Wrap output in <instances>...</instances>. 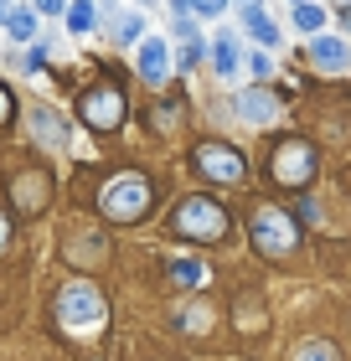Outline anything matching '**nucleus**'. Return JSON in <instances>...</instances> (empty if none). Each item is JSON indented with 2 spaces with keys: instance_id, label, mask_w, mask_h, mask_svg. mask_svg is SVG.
Instances as JSON below:
<instances>
[{
  "instance_id": "obj_1",
  "label": "nucleus",
  "mask_w": 351,
  "mask_h": 361,
  "mask_svg": "<svg viewBox=\"0 0 351 361\" xmlns=\"http://www.w3.org/2000/svg\"><path fill=\"white\" fill-rule=\"evenodd\" d=\"M104 320H109V305H104V289H98V284L73 279V284L57 289V325L68 336H93Z\"/></svg>"
},
{
  "instance_id": "obj_2",
  "label": "nucleus",
  "mask_w": 351,
  "mask_h": 361,
  "mask_svg": "<svg viewBox=\"0 0 351 361\" xmlns=\"http://www.w3.org/2000/svg\"><path fill=\"white\" fill-rule=\"evenodd\" d=\"M150 207H155V191H150V180L135 176V171L114 176L104 186V196H98V212H104L109 222H140Z\"/></svg>"
},
{
  "instance_id": "obj_3",
  "label": "nucleus",
  "mask_w": 351,
  "mask_h": 361,
  "mask_svg": "<svg viewBox=\"0 0 351 361\" xmlns=\"http://www.w3.org/2000/svg\"><path fill=\"white\" fill-rule=\"evenodd\" d=\"M248 238H254V248L263 258H290L299 248V227L290 212H279V207H254L248 212Z\"/></svg>"
},
{
  "instance_id": "obj_4",
  "label": "nucleus",
  "mask_w": 351,
  "mask_h": 361,
  "mask_svg": "<svg viewBox=\"0 0 351 361\" xmlns=\"http://www.w3.org/2000/svg\"><path fill=\"white\" fill-rule=\"evenodd\" d=\"M171 227H176L181 238H202V243H212V238H227V212L217 207V202H207V196H186V202L176 207Z\"/></svg>"
},
{
  "instance_id": "obj_5",
  "label": "nucleus",
  "mask_w": 351,
  "mask_h": 361,
  "mask_svg": "<svg viewBox=\"0 0 351 361\" xmlns=\"http://www.w3.org/2000/svg\"><path fill=\"white\" fill-rule=\"evenodd\" d=\"M310 176H315V150L299 140H284L274 155V180L279 186H310Z\"/></svg>"
},
{
  "instance_id": "obj_6",
  "label": "nucleus",
  "mask_w": 351,
  "mask_h": 361,
  "mask_svg": "<svg viewBox=\"0 0 351 361\" xmlns=\"http://www.w3.org/2000/svg\"><path fill=\"white\" fill-rule=\"evenodd\" d=\"M196 171H202L207 180H243V155L232 150V145H217V140H207V145H196Z\"/></svg>"
},
{
  "instance_id": "obj_7",
  "label": "nucleus",
  "mask_w": 351,
  "mask_h": 361,
  "mask_svg": "<svg viewBox=\"0 0 351 361\" xmlns=\"http://www.w3.org/2000/svg\"><path fill=\"white\" fill-rule=\"evenodd\" d=\"M83 119H88L93 129H104V135H109V129H119L124 124V93L119 88H88V93H83Z\"/></svg>"
},
{
  "instance_id": "obj_8",
  "label": "nucleus",
  "mask_w": 351,
  "mask_h": 361,
  "mask_svg": "<svg viewBox=\"0 0 351 361\" xmlns=\"http://www.w3.org/2000/svg\"><path fill=\"white\" fill-rule=\"evenodd\" d=\"M310 62L321 73H346L351 68V47L341 37H310Z\"/></svg>"
},
{
  "instance_id": "obj_9",
  "label": "nucleus",
  "mask_w": 351,
  "mask_h": 361,
  "mask_svg": "<svg viewBox=\"0 0 351 361\" xmlns=\"http://www.w3.org/2000/svg\"><path fill=\"white\" fill-rule=\"evenodd\" d=\"M93 11H98V21H104V26L119 31V42H135L140 31H145V16H140V11H119L114 0H98Z\"/></svg>"
},
{
  "instance_id": "obj_10",
  "label": "nucleus",
  "mask_w": 351,
  "mask_h": 361,
  "mask_svg": "<svg viewBox=\"0 0 351 361\" xmlns=\"http://www.w3.org/2000/svg\"><path fill=\"white\" fill-rule=\"evenodd\" d=\"M165 73H171V52H165L160 37H145L140 42V78L145 83H165Z\"/></svg>"
},
{
  "instance_id": "obj_11",
  "label": "nucleus",
  "mask_w": 351,
  "mask_h": 361,
  "mask_svg": "<svg viewBox=\"0 0 351 361\" xmlns=\"http://www.w3.org/2000/svg\"><path fill=\"white\" fill-rule=\"evenodd\" d=\"M31 129H37V140L42 145H68V119L62 114H52V109H31Z\"/></svg>"
},
{
  "instance_id": "obj_12",
  "label": "nucleus",
  "mask_w": 351,
  "mask_h": 361,
  "mask_svg": "<svg viewBox=\"0 0 351 361\" xmlns=\"http://www.w3.org/2000/svg\"><path fill=\"white\" fill-rule=\"evenodd\" d=\"M238 114L248 124H274V114H279V104L269 93H258V88H248V93H238Z\"/></svg>"
},
{
  "instance_id": "obj_13",
  "label": "nucleus",
  "mask_w": 351,
  "mask_h": 361,
  "mask_svg": "<svg viewBox=\"0 0 351 361\" xmlns=\"http://www.w3.org/2000/svg\"><path fill=\"white\" fill-rule=\"evenodd\" d=\"M0 26H6L16 42H31V31H37V11H26V6H6V11H0Z\"/></svg>"
},
{
  "instance_id": "obj_14",
  "label": "nucleus",
  "mask_w": 351,
  "mask_h": 361,
  "mask_svg": "<svg viewBox=\"0 0 351 361\" xmlns=\"http://www.w3.org/2000/svg\"><path fill=\"white\" fill-rule=\"evenodd\" d=\"M212 68L232 78V68H238V37L232 31H217V42H212Z\"/></svg>"
},
{
  "instance_id": "obj_15",
  "label": "nucleus",
  "mask_w": 351,
  "mask_h": 361,
  "mask_svg": "<svg viewBox=\"0 0 351 361\" xmlns=\"http://www.w3.org/2000/svg\"><path fill=\"white\" fill-rule=\"evenodd\" d=\"M243 26L254 31L263 47H274V42H279V26L269 21V16H263V6H243Z\"/></svg>"
},
{
  "instance_id": "obj_16",
  "label": "nucleus",
  "mask_w": 351,
  "mask_h": 361,
  "mask_svg": "<svg viewBox=\"0 0 351 361\" xmlns=\"http://www.w3.org/2000/svg\"><path fill=\"white\" fill-rule=\"evenodd\" d=\"M290 361H341V346L336 341H299L290 351Z\"/></svg>"
},
{
  "instance_id": "obj_17",
  "label": "nucleus",
  "mask_w": 351,
  "mask_h": 361,
  "mask_svg": "<svg viewBox=\"0 0 351 361\" xmlns=\"http://www.w3.org/2000/svg\"><path fill=\"white\" fill-rule=\"evenodd\" d=\"M93 26H98V11H93V0H78V6H68V31H73V37H88Z\"/></svg>"
},
{
  "instance_id": "obj_18",
  "label": "nucleus",
  "mask_w": 351,
  "mask_h": 361,
  "mask_svg": "<svg viewBox=\"0 0 351 361\" xmlns=\"http://www.w3.org/2000/svg\"><path fill=\"white\" fill-rule=\"evenodd\" d=\"M212 320H217V315H212L207 305H186V310H181V315H176V325H181V331H191V336H202V331H207Z\"/></svg>"
},
{
  "instance_id": "obj_19",
  "label": "nucleus",
  "mask_w": 351,
  "mask_h": 361,
  "mask_svg": "<svg viewBox=\"0 0 351 361\" xmlns=\"http://www.w3.org/2000/svg\"><path fill=\"white\" fill-rule=\"evenodd\" d=\"M326 16H331V11H321V6H315V0H310V6H295V26L305 31V37H321Z\"/></svg>"
},
{
  "instance_id": "obj_20",
  "label": "nucleus",
  "mask_w": 351,
  "mask_h": 361,
  "mask_svg": "<svg viewBox=\"0 0 351 361\" xmlns=\"http://www.w3.org/2000/svg\"><path fill=\"white\" fill-rule=\"evenodd\" d=\"M171 279H176V284H202L207 269L196 264V258H171Z\"/></svg>"
},
{
  "instance_id": "obj_21",
  "label": "nucleus",
  "mask_w": 351,
  "mask_h": 361,
  "mask_svg": "<svg viewBox=\"0 0 351 361\" xmlns=\"http://www.w3.org/2000/svg\"><path fill=\"white\" fill-rule=\"evenodd\" d=\"M207 47L202 42H181V52H176V73H186V68H196V57H202Z\"/></svg>"
},
{
  "instance_id": "obj_22",
  "label": "nucleus",
  "mask_w": 351,
  "mask_h": 361,
  "mask_svg": "<svg viewBox=\"0 0 351 361\" xmlns=\"http://www.w3.org/2000/svg\"><path fill=\"white\" fill-rule=\"evenodd\" d=\"M21 68H26V73H42V68H47V47H26Z\"/></svg>"
},
{
  "instance_id": "obj_23",
  "label": "nucleus",
  "mask_w": 351,
  "mask_h": 361,
  "mask_svg": "<svg viewBox=\"0 0 351 361\" xmlns=\"http://www.w3.org/2000/svg\"><path fill=\"white\" fill-rule=\"evenodd\" d=\"M248 68H254V78H269V68H274V62L263 57V52H254V57H248Z\"/></svg>"
},
{
  "instance_id": "obj_24",
  "label": "nucleus",
  "mask_w": 351,
  "mask_h": 361,
  "mask_svg": "<svg viewBox=\"0 0 351 361\" xmlns=\"http://www.w3.org/2000/svg\"><path fill=\"white\" fill-rule=\"evenodd\" d=\"M217 11H227V0H196L191 16H217Z\"/></svg>"
},
{
  "instance_id": "obj_25",
  "label": "nucleus",
  "mask_w": 351,
  "mask_h": 361,
  "mask_svg": "<svg viewBox=\"0 0 351 361\" xmlns=\"http://www.w3.org/2000/svg\"><path fill=\"white\" fill-rule=\"evenodd\" d=\"M37 11L42 16H57V11H68V0H37Z\"/></svg>"
},
{
  "instance_id": "obj_26",
  "label": "nucleus",
  "mask_w": 351,
  "mask_h": 361,
  "mask_svg": "<svg viewBox=\"0 0 351 361\" xmlns=\"http://www.w3.org/2000/svg\"><path fill=\"white\" fill-rule=\"evenodd\" d=\"M6 243H11V217L0 212V253H6Z\"/></svg>"
},
{
  "instance_id": "obj_27",
  "label": "nucleus",
  "mask_w": 351,
  "mask_h": 361,
  "mask_svg": "<svg viewBox=\"0 0 351 361\" xmlns=\"http://www.w3.org/2000/svg\"><path fill=\"white\" fill-rule=\"evenodd\" d=\"M6 119H11V93L0 88V124H6Z\"/></svg>"
},
{
  "instance_id": "obj_28",
  "label": "nucleus",
  "mask_w": 351,
  "mask_h": 361,
  "mask_svg": "<svg viewBox=\"0 0 351 361\" xmlns=\"http://www.w3.org/2000/svg\"><path fill=\"white\" fill-rule=\"evenodd\" d=\"M196 11V0H176V16H191Z\"/></svg>"
},
{
  "instance_id": "obj_29",
  "label": "nucleus",
  "mask_w": 351,
  "mask_h": 361,
  "mask_svg": "<svg viewBox=\"0 0 351 361\" xmlns=\"http://www.w3.org/2000/svg\"><path fill=\"white\" fill-rule=\"evenodd\" d=\"M341 21H346V26H351V6H346V11H341Z\"/></svg>"
},
{
  "instance_id": "obj_30",
  "label": "nucleus",
  "mask_w": 351,
  "mask_h": 361,
  "mask_svg": "<svg viewBox=\"0 0 351 361\" xmlns=\"http://www.w3.org/2000/svg\"><path fill=\"white\" fill-rule=\"evenodd\" d=\"M290 6H310V0H290Z\"/></svg>"
},
{
  "instance_id": "obj_31",
  "label": "nucleus",
  "mask_w": 351,
  "mask_h": 361,
  "mask_svg": "<svg viewBox=\"0 0 351 361\" xmlns=\"http://www.w3.org/2000/svg\"><path fill=\"white\" fill-rule=\"evenodd\" d=\"M243 6H258V0H243Z\"/></svg>"
},
{
  "instance_id": "obj_32",
  "label": "nucleus",
  "mask_w": 351,
  "mask_h": 361,
  "mask_svg": "<svg viewBox=\"0 0 351 361\" xmlns=\"http://www.w3.org/2000/svg\"><path fill=\"white\" fill-rule=\"evenodd\" d=\"M140 6H150V0H140Z\"/></svg>"
}]
</instances>
